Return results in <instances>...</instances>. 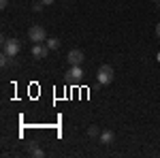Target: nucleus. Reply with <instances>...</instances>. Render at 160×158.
<instances>
[{
  "label": "nucleus",
  "instance_id": "1",
  "mask_svg": "<svg viewBox=\"0 0 160 158\" xmlns=\"http://www.w3.org/2000/svg\"><path fill=\"white\" fill-rule=\"evenodd\" d=\"M19 49H22V43H19V38H7L2 37V51L4 54H9V56H17L19 54Z\"/></svg>",
  "mask_w": 160,
  "mask_h": 158
},
{
  "label": "nucleus",
  "instance_id": "2",
  "mask_svg": "<svg viewBox=\"0 0 160 158\" xmlns=\"http://www.w3.org/2000/svg\"><path fill=\"white\" fill-rule=\"evenodd\" d=\"M113 77H115V71L111 69L109 64H102L98 69V73H96V79H98L100 85H109L113 81Z\"/></svg>",
  "mask_w": 160,
  "mask_h": 158
},
{
  "label": "nucleus",
  "instance_id": "3",
  "mask_svg": "<svg viewBox=\"0 0 160 158\" xmlns=\"http://www.w3.org/2000/svg\"><path fill=\"white\" fill-rule=\"evenodd\" d=\"M28 38L37 45V43L47 41V32H45V28H43V26H30V28H28Z\"/></svg>",
  "mask_w": 160,
  "mask_h": 158
},
{
  "label": "nucleus",
  "instance_id": "4",
  "mask_svg": "<svg viewBox=\"0 0 160 158\" xmlns=\"http://www.w3.org/2000/svg\"><path fill=\"white\" fill-rule=\"evenodd\" d=\"M66 60H68L71 66H81V62H83V51H81V49H71L68 56H66Z\"/></svg>",
  "mask_w": 160,
  "mask_h": 158
},
{
  "label": "nucleus",
  "instance_id": "5",
  "mask_svg": "<svg viewBox=\"0 0 160 158\" xmlns=\"http://www.w3.org/2000/svg\"><path fill=\"white\" fill-rule=\"evenodd\" d=\"M47 51H49V47H47V45H43V43H37V45L32 47V56L41 60V58H47Z\"/></svg>",
  "mask_w": 160,
  "mask_h": 158
},
{
  "label": "nucleus",
  "instance_id": "6",
  "mask_svg": "<svg viewBox=\"0 0 160 158\" xmlns=\"http://www.w3.org/2000/svg\"><path fill=\"white\" fill-rule=\"evenodd\" d=\"M66 77H68L71 81H81V77H83V69H81V66H71L68 73H66Z\"/></svg>",
  "mask_w": 160,
  "mask_h": 158
},
{
  "label": "nucleus",
  "instance_id": "7",
  "mask_svg": "<svg viewBox=\"0 0 160 158\" xmlns=\"http://www.w3.org/2000/svg\"><path fill=\"white\" fill-rule=\"evenodd\" d=\"M113 141H115V133L113 130H102L100 133V143L102 145H111Z\"/></svg>",
  "mask_w": 160,
  "mask_h": 158
},
{
  "label": "nucleus",
  "instance_id": "8",
  "mask_svg": "<svg viewBox=\"0 0 160 158\" xmlns=\"http://www.w3.org/2000/svg\"><path fill=\"white\" fill-rule=\"evenodd\" d=\"M28 154L34 156V158H43V156H45V152H43L37 143H30V145H28Z\"/></svg>",
  "mask_w": 160,
  "mask_h": 158
},
{
  "label": "nucleus",
  "instance_id": "9",
  "mask_svg": "<svg viewBox=\"0 0 160 158\" xmlns=\"http://www.w3.org/2000/svg\"><path fill=\"white\" fill-rule=\"evenodd\" d=\"M0 64H2V69L11 66V64H13V56H9V54H4V51H2V56H0Z\"/></svg>",
  "mask_w": 160,
  "mask_h": 158
},
{
  "label": "nucleus",
  "instance_id": "10",
  "mask_svg": "<svg viewBox=\"0 0 160 158\" xmlns=\"http://www.w3.org/2000/svg\"><path fill=\"white\" fill-rule=\"evenodd\" d=\"M47 47H49L51 51H56V49L60 47V41H58V38H53V37H51V38H47Z\"/></svg>",
  "mask_w": 160,
  "mask_h": 158
},
{
  "label": "nucleus",
  "instance_id": "11",
  "mask_svg": "<svg viewBox=\"0 0 160 158\" xmlns=\"http://www.w3.org/2000/svg\"><path fill=\"white\" fill-rule=\"evenodd\" d=\"M88 135H90V137H98V135H100L98 126H90V128H88Z\"/></svg>",
  "mask_w": 160,
  "mask_h": 158
},
{
  "label": "nucleus",
  "instance_id": "12",
  "mask_svg": "<svg viewBox=\"0 0 160 158\" xmlns=\"http://www.w3.org/2000/svg\"><path fill=\"white\" fill-rule=\"evenodd\" d=\"M43 7H45V4L38 0V2H34V4H32V11H34V13H41V11H43Z\"/></svg>",
  "mask_w": 160,
  "mask_h": 158
},
{
  "label": "nucleus",
  "instance_id": "13",
  "mask_svg": "<svg viewBox=\"0 0 160 158\" xmlns=\"http://www.w3.org/2000/svg\"><path fill=\"white\" fill-rule=\"evenodd\" d=\"M9 7V0H0V9H7Z\"/></svg>",
  "mask_w": 160,
  "mask_h": 158
},
{
  "label": "nucleus",
  "instance_id": "14",
  "mask_svg": "<svg viewBox=\"0 0 160 158\" xmlns=\"http://www.w3.org/2000/svg\"><path fill=\"white\" fill-rule=\"evenodd\" d=\"M41 2H43L45 7H49V4H53V2H56V0H41Z\"/></svg>",
  "mask_w": 160,
  "mask_h": 158
},
{
  "label": "nucleus",
  "instance_id": "15",
  "mask_svg": "<svg viewBox=\"0 0 160 158\" xmlns=\"http://www.w3.org/2000/svg\"><path fill=\"white\" fill-rule=\"evenodd\" d=\"M156 34H158V38H160V24L156 26Z\"/></svg>",
  "mask_w": 160,
  "mask_h": 158
},
{
  "label": "nucleus",
  "instance_id": "16",
  "mask_svg": "<svg viewBox=\"0 0 160 158\" xmlns=\"http://www.w3.org/2000/svg\"><path fill=\"white\" fill-rule=\"evenodd\" d=\"M154 2H160V0H154Z\"/></svg>",
  "mask_w": 160,
  "mask_h": 158
},
{
  "label": "nucleus",
  "instance_id": "17",
  "mask_svg": "<svg viewBox=\"0 0 160 158\" xmlns=\"http://www.w3.org/2000/svg\"><path fill=\"white\" fill-rule=\"evenodd\" d=\"M158 60H160V54H158Z\"/></svg>",
  "mask_w": 160,
  "mask_h": 158
},
{
  "label": "nucleus",
  "instance_id": "18",
  "mask_svg": "<svg viewBox=\"0 0 160 158\" xmlns=\"http://www.w3.org/2000/svg\"><path fill=\"white\" fill-rule=\"evenodd\" d=\"M158 9H160V2H158Z\"/></svg>",
  "mask_w": 160,
  "mask_h": 158
}]
</instances>
